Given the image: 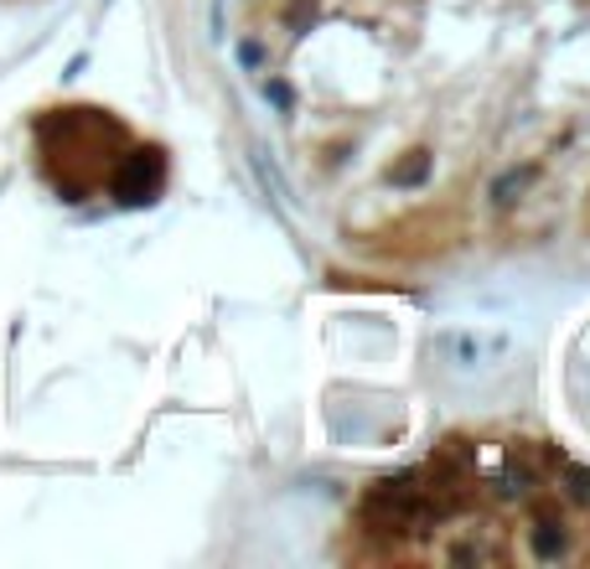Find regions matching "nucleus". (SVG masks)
Masks as SVG:
<instances>
[{
  "mask_svg": "<svg viewBox=\"0 0 590 569\" xmlns=\"http://www.w3.org/2000/svg\"><path fill=\"white\" fill-rule=\"evenodd\" d=\"M393 177H399V181H420V177H425V156H414L410 166H399Z\"/></svg>",
  "mask_w": 590,
  "mask_h": 569,
  "instance_id": "obj_3",
  "label": "nucleus"
},
{
  "mask_svg": "<svg viewBox=\"0 0 590 569\" xmlns=\"http://www.w3.org/2000/svg\"><path fill=\"white\" fill-rule=\"evenodd\" d=\"M161 177H166V166H161L156 151H135V156L119 166V177H115L119 202H151L156 187H161Z\"/></svg>",
  "mask_w": 590,
  "mask_h": 569,
  "instance_id": "obj_1",
  "label": "nucleus"
},
{
  "mask_svg": "<svg viewBox=\"0 0 590 569\" xmlns=\"http://www.w3.org/2000/svg\"><path fill=\"white\" fill-rule=\"evenodd\" d=\"M533 549H539V559H554V554L565 549V533H559V523H533Z\"/></svg>",
  "mask_w": 590,
  "mask_h": 569,
  "instance_id": "obj_2",
  "label": "nucleus"
}]
</instances>
